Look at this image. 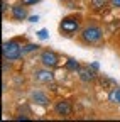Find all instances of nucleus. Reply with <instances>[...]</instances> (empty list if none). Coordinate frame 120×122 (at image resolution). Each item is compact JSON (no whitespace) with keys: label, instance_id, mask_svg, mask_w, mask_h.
I'll use <instances>...</instances> for the list:
<instances>
[{"label":"nucleus","instance_id":"3","mask_svg":"<svg viewBox=\"0 0 120 122\" xmlns=\"http://www.w3.org/2000/svg\"><path fill=\"white\" fill-rule=\"evenodd\" d=\"M59 30H61V34H64L68 37L76 34L80 30V20L76 17H64L61 20V24H59Z\"/></svg>","mask_w":120,"mask_h":122},{"label":"nucleus","instance_id":"17","mask_svg":"<svg viewBox=\"0 0 120 122\" xmlns=\"http://www.w3.org/2000/svg\"><path fill=\"white\" fill-rule=\"evenodd\" d=\"M2 12H4V14L7 12V2H5V0H4V2H2Z\"/></svg>","mask_w":120,"mask_h":122},{"label":"nucleus","instance_id":"2","mask_svg":"<svg viewBox=\"0 0 120 122\" xmlns=\"http://www.w3.org/2000/svg\"><path fill=\"white\" fill-rule=\"evenodd\" d=\"M103 39V30L98 27V25H88L81 30V41L85 44H100Z\"/></svg>","mask_w":120,"mask_h":122},{"label":"nucleus","instance_id":"16","mask_svg":"<svg viewBox=\"0 0 120 122\" xmlns=\"http://www.w3.org/2000/svg\"><path fill=\"white\" fill-rule=\"evenodd\" d=\"M37 36H39L41 39H46V37H48V32H46V30L42 29V30H39V32H37Z\"/></svg>","mask_w":120,"mask_h":122},{"label":"nucleus","instance_id":"8","mask_svg":"<svg viewBox=\"0 0 120 122\" xmlns=\"http://www.w3.org/2000/svg\"><path fill=\"white\" fill-rule=\"evenodd\" d=\"M12 17L15 19V20H25L27 19V9L24 7V4L12 7Z\"/></svg>","mask_w":120,"mask_h":122},{"label":"nucleus","instance_id":"7","mask_svg":"<svg viewBox=\"0 0 120 122\" xmlns=\"http://www.w3.org/2000/svg\"><path fill=\"white\" fill-rule=\"evenodd\" d=\"M78 76L83 83H90L95 80V71L90 70V66H80L78 68Z\"/></svg>","mask_w":120,"mask_h":122},{"label":"nucleus","instance_id":"10","mask_svg":"<svg viewBox=\"0 0 120 122\" xmlns=\"http://www.w3.org/2000/svg\"><path fill=\"white\" fill-rule=\"evenodd\" d=\"M108 102L120 105V88H118V86H115L113 90H110V93H108Z\"/></svg>","mask_w":120,"mask_h":122},{"label":"nucleus","instance_id":"9","mask_svg":"<svg viewBox=\"0 0 120 122\" xmlns=\"http://www.w3.org/2000/svg\"><path fill=\"white\" fill-rule=\"evenodd\" d=\"M31 98H32V102H36V103H39V105H48V103H49L48 95L42 93V92H39V90H37V92H32Z\"/></svg>","mask_w":120,"mask_h":122},{"label":"nucleus","instance_id":"6","mask_svg":"<svg viewBox=\"0 0 120 122\" xmlns=\"http://www.w3.org/2000/svg\"><path fill=\"white\" fill-rule=\"evenodd\" d=\"M54 112L61 117H69L71 112H73V107L68 100H59V102L54 103Z\"/></svg>","mask_w":120,"mask_h":122},{"label":"nucleus","instance_id":"14","mask_svg":"<svg viewBox=\"0 0 120 122\" xmlns=\"http://www.w3.org/2000/svg\"><path fill=\"white\" fill-rule=\"evenodd\" d=\"M37 2H41V0H22L24 5H34V4H37Z\"/></svg>","mask_w":120,"mask_h":122},{"label":"nucleus","instance_id":"11","mask_svg":"<svg viewBox=\"0 0 120 122\" xmlns=\"http://www.w3.org/2000/svg\"><path fill=\"white\" fill-rule=\"evenodd\" d=\"M107 4H110V0H90V7L93 10H101L107 7Z\"/></svg>","mask_w":120,"mask_h":122},{"label":"nucleus","instance_id":"15","mask_svg":"<svg viewBox=\"0 0 120 122\" xmlns=\"http://www.w3.org/2000/svg\"><path fill=\"white\" fill-rule=\"evenodd\" d=\"M110 5L115 9H120V0H110Z\"/></svg>","mask_w":120,"mask_h":122},{"label":"nucleus","instance_id":"18","mask_svg":"<svg viewBox=\"0 0 120 122\" xmlns=\"http://www.w3.org/2000/svg\"><path fill=\"white\" fill-rule=\"evenodd\" d=\"M29 20H31V22H37L39 17H37V15H32V17H29Z\"/></svg>","mask_w":120,"mask_h":122},{"label":"nucleus","instance_id":"4","mask_svg":"<svg viewBox=\"0 0 120 122\" xmlns=\"http://www.w3.org/2000/svg\"><path fill=\"white\" fill-rule=\"evenodd\" d=\"M39 59H41V63H42L44 68H51V70H54V68L59 66V56H58L54 51H51V49L42 51L41 56H39Z\"/></svg>","mask_w":120,"mask_h":122},{"label":"nucleus","instance_id":"12","mask_svg":"<svg viewBox=\"0 0 120 122\" xmlns=\"http://www.w3.org/2000/svg\"><path fill=\"white\" fill-rule=\"evenodd\" d=\"M66 68H68L69 71H78L80 63H78L76 59H68V61H66Z\"/></svg>","mask_w":120,"mask_h":122},{"label":"nucleus","instance_id":"1","mask_svg":"<svg viewBox=\"0 0 120 122\" xmlns=\"http://www.w3.org/2000/svg\"><path fill=\"white\" fill-rule=\"evenodd\" d=\"M22 54H24V48H20L15 41H5L2 44V56H4V59L17 61V59L22 58Z\"/></svg>","mask_w":120,"mask_h":122},{"label":"nucleus","instance_id":"5","mask_svg":"<svg viewBox=\"0 0 120 122\" xmlns=\"http://www.w3.org/2000/svg\"><path fill=\"white\" fill-rule=\"evenodd\" d=\"M34 80H36L37 83L48 85V83H53V81H54V75H53L51 68H44V70H36V71H34Z\"/></svg>","mask_w":120,"mask_h":122},{"label":"nucleus","instance_id":"13","mask_svg":"<svg viewBox=\"0 0 120 122\" xmlns=\"http://www.w3.org/2000/svg\"><path fill=\"white\" fill-rule=\"evenodd\" d=\"M37 48H39V46H36V44H27L25 48H24V53H31V51H34Z\"/></svg>","mask_w":120,"mask_h":122}]
</instances>
